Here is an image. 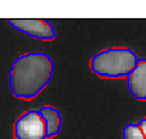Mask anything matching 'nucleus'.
Wrapping results in <instances>:
<instances>
[{"label":"nucleus","mask_w":146,"mask_h":139,"mask_svg":"<svg viewBox=\"0 0 146 139\" xmlns=\"http://www.w3.org/2000/svg\"><path fill=\"white\" fill-rule=\"evenodd\" d=\"M54 74V61L42 52L23 53L9 70V87L14 97L33 100L48 86Z\"/></svg>","instance_id":"obj_1"},{"label":"nucleus","mask_w":146,"mask_h":139,"mask_svg":"<svg viewBox=\"0 0 146 139\" xmlns=\"http://www.w3.org/2000/svg\"><path fill=\"white\" fill-rule=\"evenodd\" d=\"M139 58L131 48L112 47L103 49L90 59V70L103 79L127 77L135 69Z\"/></svg>","instance_id":"obj_2"},{"label":"nucleus","mask_w":146,"mask_h":139,"mask_svg":"<svg viewBox=\"0 0 146 139\" xmlns=\"http://www.w3.org/2000/svg\"><path fill=\"white\" fill-rule=\"evenodd\" d=\"M14 139H46L45 122L38 110H28L20 114L13 125Z\"/></svg>","instance_id":"obj_3"},{"label":"nucleus","mask_w":146,"mask_h":139,"mask_svg":"<svg viewBox=\"0 0 146 139\" xmlns=\"http://www.w3.org/2000/svg\"><path fill=\"white\" fill-rule=\"evenodd\" d=\"M7 24L24 35L39 41H52L56 37L55 27L48 20H36V18H10Z\"/></svg>","instance_id":"obj_4"},{"label":"nucleus","mask_w":146,"mask_h":139,"mask_svg":"<svg viewBox=\"0 0 146 139\" xmlns=\"http://www.w3.org/2000/svg\"><path fill=\"white\" fill-rule=\"evenodd\" d=\"M128 91L138 101H146V58L138 61L135 69L125 77Z\"/></svg>","instance_id":"obj_5"},{"label":"nucleus","mask_w":146,"mask_h":139,"mask_svg":"<svg viewBox=\"0 0 146 139\" xmlns=\"http://www.w3.org/2000/svg\"><path fill=\"white\" fill-rule=\"evenodd\" d=\"M38 111L42 115L44 122H45V136L48 139L55 138L59 134L60 126H62L60 112L52 105H42Z\"/></svg>","instance_id":"obj_6"},{"label":"nucleus","mask_w":146,"mask_h":139,"mask_svg":"<svg viewBox=\"0 0 146 139\" xmlns=\"http://www.w3.org/2000/svg\"><path fill=\"white\" fill-rule=\"evenodd\" d=\"M122 139H146L138 124H127L122 128Z\"/></svg>","instance_id":"obj_7"},{"label":"nucleus","mask_w":146,"mask_h":139,"mask_svg":"<svg viewBox=\"0 0 146 139\" xmlns=\"http://www.w3.org/2000/svg\"><path fill=\"white\" fill-rule=\"evenodd\" d=\"M138 126H139V129L142 131V134H143V136L146 138V117H143L141 121L138 122Z\"/></svg>","instance_id":"obj_8"}]
</instances>
